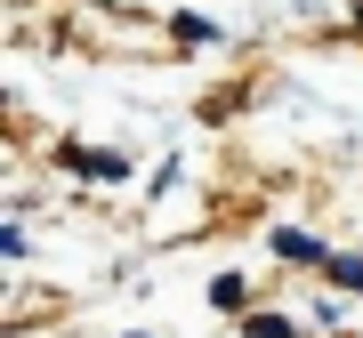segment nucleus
Listing matches in <instances>:
<instances>
[{"label": "nucleus", "mask_w": 363, "mask_h": 338, "mask_svg": "<svg viewBox=\"0 0 363 338\" xmlns=\"http://www.w3.org/2000/svg\"><path fill=\"white\" fill-rule=\"evenodd\" d=\"M323 274H331L339 290H363V258H323Z\"/></svg>", "instance_id": "f257e3e1"}, {"label": "nucleus", "mask_w": 363, "mask_h": 338, "mask_svg": "<svg viewBox=\"0 0 363 338\" xmlns=\"http://www.w3.org/2000/svg\"><path fill=\"white\" fill-rule=\"evenodd\" d=\"M65 161H81L89 177H121V169H130V161H113V153H65Z\"/></svg>", "instance_id": "f03ea898"}, {"label": "nucleus", "mask_w": 363, "mask_h": 338, "mask_svg": "<svg viewBox=\"0 0 363 338\" xmlns=\"http://www.w3.org/2000/svg\"><path fill=\"white\" fill-rule=\"evenodd\" d=\"M250 338H291V322H283V314H259V322H250Z\"/></svg>", "instance_id": "7ed1b4c3"}]
</instances>
